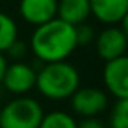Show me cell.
I'll list each match as a JSON object with an SVG mask.
<instances>
[{
  "instance_id": "cell-1",
  "label": "cell",
  "mask_w": 128,
  "mask_h": 128,
  "mask_svg": "<svg viewBox=\"0 0 128 128\" xmlns=\"http://www.w3.org/2000/svg\"><path fill=\"white\" fill-rule=\"evenodd\" d=\"M78 47L75 38V26L54 18L36 26L29 39V49L41 63L66 60Z\"/></svg>"
},
{
  "instance_id": "cell-2",
  "label": "cell",
  "mask_w": 128,
  "mask_h": 128,
  "mask_svg": "<svg viewBox=\"0 0 128 128\" xmlns=\"http://www.w3.org/2000/svg\"><path fill=\"white\" fill-rule=\"evenodd\" d=\"M36 88L50 100L70 99L80 88V73L66 60L42 63L36 75Z\"/></svg>"
},
{
  "instance_id": "cell-3",
  "label": "cell",
  "mask_w": 128,
  "mask_h": 128,
  "mask_svg": "<svg viewBox=\"0 0 128 128\" xmlns=\"http://www.w3.org/2000/svg\"><path fill=\"white\" fill-rule=\"evenodd\" d=\"M42 106L28 96H18L0 110V128H39Z\"/></svg>"
},
{
  "instance_id": "cell-4",
  "label": "cell",
  "mask_w": 128,
  "mask_h": 128,
  "mask_svg": "<svg viewBox=\"0 0 128 128\" xmlns=\"http://www.w3.org/2000/svg\"><path fill=\"white\" fill-rule=\"evenodd\" d=\"M70 102H72V110L76 115L88 118V117H97L99 114H102L109 106V97L106 91L99 88L86 86L78 88L72 94Z\"/></svg>"
},
{
  "instance_id": "cell-5",
  "label": "cell",
  "mask_w": 128,
  "mask_h": 128,
  "mask_svg": "<svg viewBox=\"0 0 128 128\" xmlns=\"http://www.w3.org/2000/svg\"><path fill=\"white\" fill-rule=\"evenodd\" d=\"M36 68L24 62H13L6 66L2 84L6 91L15 96H24L26 92L36 88Z\"/></svg>"
},
{
  "instance_id": "cell-6",
  "label": "cell",
  "mask_w": 128,
  "mask_h": 128,
  "mask_svg": "<svg viewBox=\"0 0 128 128\" xmlns=\"http://www.w3.org/2000/svg\"><path fill=\"white\" fill-rule=\"evenodd\" d=\"M102 80L107 92L115 99H128V55L117 57L106 62Z\"/></svg>"
},
{
  "instance_id": "cell-7",
  "label": "cell",
  "mask_w": 128,
  "mask_h": 128,
  "mask_svg": "<svg viewBox=\"0 0 128 128\" xmlns=\"http://www.w3.org/2000/svg\"><path fill=\"white\" fill-rule=\"evenodd\" d=\"M94 42H96L97 55L102 60H106V62L125 55V52L128 49L126 38L123 36L122 29L115 24H110V26H107V28H104L102 31L96 36Z\"/></svg>"
},
{
  "instance_id": "cell-8",
  "label": "cell",
  "mask_w": 128,
  "mask_h": 128,
  "mask_svg": "<svg viewBox=\"0 0 128 128\" xmlns=\"http://www.w3.org/2000/svg\"><path fill=\"white\" fill-rule=\"evenodd\" d=\"M58 0H20V15L26 23L41 26L57 18Z\"/></svg>"
},
{
  "instance_id": "cell-9",
  "label": "cell",
  "mask_w": 128,
  "mask_h": 128,
  "mask_svg": "<svg viewBox=\"0 0 128 128\" xmlns=\"http://www.w3.org/2000/svg\"><path fill=\"white\" fill-rule=\"evenodd\" d=\"M91 16L104 24H117L128 12L126 0H89Z\"/></svg>"
},
{
  "instance_id": "cell-10",
  "label": "cell",
  "mask_w": 128,
  "mask_h": 128,
  "mask_svg": "<svg viewBox=\"0 0 128 128\" xmlns=\"http://www.w3.org/2000/svg\"><path fill=\"white\" fill-rule=\"evenodd\" d=\"M89 16V0H58L57 2V18L72 26L86 23Z\"/></svg>"
},
{
  "instance_id": "cell-11",
  "label": "cell",
  "mask_w": 128,
  "mask_h": 128,
  "mask_svg": "<svg viewBox=\"0 0 128 128\" xmlns=\"http://www.w3.org/2000/svg\"><path fill=\"white\" fill-rule=\"evenodd\" d=\"M18 39V28L10 15L0 12V52L5 54L6 49Z\"/></svg>"
},
{
  "instance_id": "cell-12",
  "label": "cell",
  "mask_w": 128,
  "mask_h": 128,
  "mask_svg": "<svg viewBox=\"0 0 128 128\" xmlns=\"http://www.w3.org/2000/svg\"><path fill=\"white\" fill-rule=\"evenodd\" d=\"M78 122L75 117L63 110H54V112L44 114L39 128H76Z\"/></svg>"
},
{
  "instance_id": "cell-13",
  "label": "cell",
  "mask_w": 128,
  "mask_h": 128,
  "mask_svg": "<svg viewBox=\"0 0 128 128\" xmlns=\"http://www.w3.org/2000/svg\"><path fill=\"white\" fill-rule=\"evenodd\" d=\"M110 128H128V99H117L110 112Z\"/></svg>"
},
{
  "instance_id": "cell-14",
  "label": "cell",
  "mask_w": 128,
  "mask_h": 128,
  "mask_svg": "<svg viewBox=\"0 0 128 128\" xmlns=\"http://www.w3.org/2000/svg\"><path fill=\"white\" fill-rule=\"evenodd\" d=\"M75 38L78 46H86V44L92 42L96 39V32H94V28L91 24L81 23V24L75 26Z\"/></svg>"
},
{
  "instance_id": "cell-15",
  "label": "cell",
  "mask_w": 128,
  "mask_h": 128,
  "mask_svg": "<svg viewBox=\"0 0 128 128\" xmlns=\"http://www.w3.org/2000/svg\"><path fill=\"white\" fill-rule=\"evenodd\" d=\"M28 50H29V46H28V44L23 42V41H20V39H16V41L13 42L8 49H6L5 54H8V55L15 60V62H20V60H23L26 57Z\"/></svg>"
},
{
  "instance_id": "cell-16",
  "label": "cell",
  "mask_w": 128,
  "mask_h": 128,
  "mask_svg": "<svg viewBox=\"0 0 128 128\" xmlns=\"http://www.w3.org/2000/svg\"><path fill=\"white\" fill-rule=\"evenodd\" d=\"M76 128H104V125L96 117H88V118H83L81 122L76 125Z\"/></svg>"
},
{
  "instance_id": "cell-17",
  "label": "cell",
  "mask_w": 128,
  "mask_h": 128,
  "mask_svg": "<svg viewBox=\"0 0 128 128\" xmlns=\"http://www.w3.org/2000/svg\"><path fill=\"white\" fill-rule=\"evenodd\" d=\"M8 66V62H6V57L3 52H0V84H2V80H3V75H5V70Z\"/></svg>"
},
{
  "instance_id": "cell-18",
  "label": "cell",
  "mask_w": 128,
  "mask_h": 128,
  "mask_svg": "<svg viewBox=\"0 0 128 128\" xmlns=\"http://www.w3.org/2000/svg\"><path fill=\"white\" fill-rule=\"evenodd\" d=\"M118 28L122 29V32H123V36L126 38V41H128V12L125 13V16H123L122 20H120V23H118Z\"/></svg>"
},
{
  "instance_id": "cell-19",
  "label": "cell",
  "mask_w": 128,
  "mask_h": 128,
  "mask_svg": "<svg viewBox=\"0 0 128 128\" xmlns=\"http://www.w3.org/2000/svg\"><path fill=\"white\" fill-rule=\"evenodd\" d=\"M126 6H128V0H126Z\"/></svg>"
}]
</instances>
